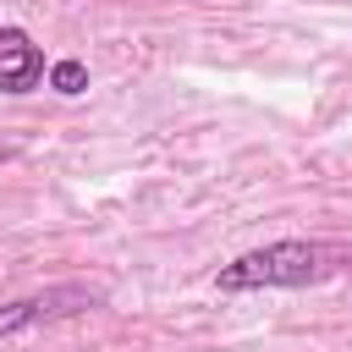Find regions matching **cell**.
<instances>
[{"instance_id": "277c9868", "label": "cell", "mask_w": 352, "mask_h": 352, "mask_svg": "<svg viewBox=\"0 0 352 352\" xmlns=\"http://www.w3.org/2000/svg\"><path fill=\"white\" fill-rule=\"evenodd\" d=\"M50 88L66 94V99H77V94L88 88V66H82V60H55V66H50Z\"/></svg>"}, {"instance_id": "7a4b0ae2", "label": "cell", "mask_w": 352, "mask_h": 352, "mask_svg": "<svg viewBox=\"0 0 352 352\" xmlns=\"http://www.w3.org/2000/svg\"><path fill=\"white\" fill-rule=\"evenodd\" d=\"M99 308V292L94 286H50V292H33V297H16L0 308V341L6 336H22L33 324H55V319H72V314H88Z\"/></svg>"}, {"instance_id": "5b68a950", "label": "cell", "mask_w": 352, "mask_h": 352, "mask_svg": "<svg viewBox=\"0 0 352 352\" xmlns=\"http://www.w3.org/2000/svg\"><path fill=\"white\" fill-rule=\"evenodd\" d=\"M11 154H16V148H0V165H6V160H11Z\"/></svg>"}, {"instance_id": "6da1fadb", "label": "cell", "mask_w": 352, "mask_h": 352, "mask_svg": "<svg viewBox=\"0 0 352 352\" xmlns=\"http://www.w3.org/2000/svg\"><path fill=\"white\" fill-rule=\"evenodd\" d=\"M330 275H352V242H270L214 270L220 292H264V286H319Z\"/></svg>"}, {"instance_id": "3957f363", "label": "cell", "mask_w": 352, "mask_h": 352, "mask_svg": "<svg viewBox=\"0 0 352 352\" xmlns=\"http://www.w3.org/2000/svg\"><path fill=\"white\" fill-rule=\"evenodd\" d=\"M44 77V50L28 38V28H0V94H28Z\"/></svg>"}]
</instances>
